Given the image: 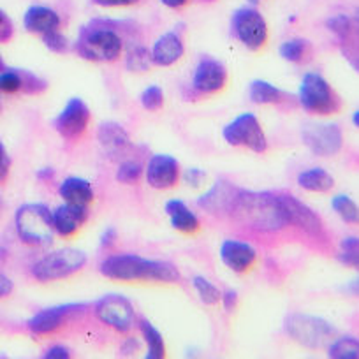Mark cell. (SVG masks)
I'll list each match as a JSON object with an SVG mask.
<instances>
[{
    "instance_id": "f546056e",
    "label": "cell",
    "mask_w": 359,
    "mask_h": 359,
    "mask_svg": "<svg viewBox=\"0 0 359 359\" xmlns=\"http://www.w3.org/2000/svg\"><path fill=\"white\" fill-rule=\"evenodd\" d=\"M327 355L331 359H358L359 341L354 337H337L327 345Z\"/></svg>"
},
{
    "instance_id": "3957f363",
    "label": "cell",
    "mask_w": 359,
    "mask_h": 359,
    "mask_svg": "<svg viewBox=\"0 0 359 359\" xmlns=\"http://www.w3.org/2000/svg\"><path fill=\"white\" fill-rule=\"evenodd\" d=\"M126 39L118 22L111 20H92L81 27L74 51L90 62H115L122 57Z\"/></svg>"
},
{
    "instance_id": "f35d334b",
    "label": "cell",
    "mask_w": 359,
    "mask_h": 359,
    "mask_svg": "<svg viewBox=\"0 0 359 359\" xmlns=\"http://www.w3.org/2000/svg\"><path fill=\"white\" fill-rule=\"evenodd\" d=\"M22 78H23V94L27 95H39L43 94L44 90L48 88V83L46 79L39 78L37 74L30 71H23L22 69Z\"/></svg>"
},
{
    "instance_id": "2e32d148",
    "label": "cell",
    "mask_w": 359,
    "mask_h": 359,
    "mask_svg": "<svg viewBox=\"0 0 359 359\" xmlns=\"http://www.w3.org/2000/svg\"><path fill=\"white\" fill-rule=\"evenodd\" d=\"M144 178H147V184L157 191L175 187L180 178V162L171 155H151L144 168Z\"/></svg>"
},
{
    "instance_id": "ac0fdd59",
    "label": "cell",
    "mask_w": 359,
    "mask_h": 359,
    "mask_svg": "<svg viewBox=\"0 0 359 359\" xmlns=\"http://www.w3.org/2000/svg\"><path fill=\"white\" fill-rule=\"evenodd\" d=\"M90 210L88 205H74V203H64L51 212L55 234L62 238H69L78 233L79 227L88 220Z\"/></svg>"
},
{
    "instance_id": "44dd1931",
    "label": "cell",
    "mask_w": 359,
    "mask_h": 359,
    "mask_svg": "<svg viewBox=\"0 0 359 359\" xmlns=\"http://www.w3.org/2000/svg\"><path fill=\"white\" fill-rule=\"evenodd\" d=\"M326 27L340 41L345 57L358 69V25H355L354 18L347 15H334L327 18Z\"/></svg>"
},
{
    "instance_id": "1f68e13d",
    "label": "cell",
    "mask_w": 359,
    "mask_h": 359,
    "mask_svg": "<svg viewBox=\"0 0 359 359\" xmlns=\"http://www.w3.org/2000/svg\"><path fill=\"white\" fill-rule=\"evenodd\" d=\"M192 285H194L199 299H201L205 305L213 306V305H217V303H220L222 292H220V289L217 287V285H213L212 282L206 280L205 277H199V275L198 277H194L192 278Z\"/></svg>"
},
{
    "instance_id": "db71d44e",
    "label": "cell",
    "mask_w": 359,
    "mask_h": 359,
    "mask_svg": "<svg viewBox=\"0 0 359 359\" xmlns=\"http://www.w3.org/2000/svg\"><path fill=\"white\" fill-rule=\"evenodd\" d=\"M205 2H213V0H205Z\"/></svg>"
},
{
    "instance_id": "cb8c5ba5",
    "label": "cell",
    "mask_w": 359,
    "mask_h": 359,
    "mask_svg": "<svg viewBox=\"0 0 359 359\" xmlns=\"http://www.w3.org/2000/svg\"><path fill=\"white\" fill-rule=\"evenodd\" d=\"M62 25L60 15L46 6H30L23 15V27L32 34H46L50 30H58Z\"/></svg>"
},
{
    "instance_id": "52a82bcc",
    "label": "cell",
    "mask_w": 359,
    "mask_h": 359,
    "mask_svg": "<svg viewBox=\"0 0 359 359\" xmlns=\"http://www.w3.org/2000/svg\"><path fill=\"white\" fill-rule=\"evenodd\" d=\"M86 254L78 248H60V250L50 252L36 261L30 268V275L37 282H55L67 278L78 273L79 269L85 268Z\"/></svg>"
},
{
    "instance_id": "f907efd6",
    "label": "cell",
    "mask_w": 359,
    "mask_h": 359,
    "mask_svg": "<svg viewBox=\"0 0 359 359\" xmlns=\"http://www.w3.org/2000/svg\"><path fill=\"white\" fill-rule=\"evenodd\" d=\"M53 176H55V171L51 168L39 169V172H37V178H39V180H46V182L53 180Z\"/></svg>"
},
{
    "instance_id": "5b68a950",
    "label": "cell",
    "mask_w": 359,
    "mask_h": 359,
    "mask_svg": "<svg viewBox=\"0 0 359 359\" xmlns=\"http://www.w3.org/2000/svg\"><path fill=\"white\" fill-rule=\"evenodd\" d=\"M298 104L310 115L327 116L340 111L341 99L319 72H306L299 85Z\"/></svg>"
},
{
    "instance_id": "9c48e42d",
    "label": "cell",
    "mask_w": 359,
    "mask_h": 359,
    "mask_svg": "<svg viewBox=\"0 0 359 359\" xmlns=\"http://www.w3.org/2000/svg\"><path fill=\"white\" fill-rule=\"evenodd\" d=\"M222 136L231 147H245L254 154H264L268 150V137L254 113L236 116L224 127Z\"/></svg>"
},
{
    "instance_id": "7c38bea8",
    "label": "cell",
    "mask_w": 359,
    "mask_h": 359,
    "mask_svg": "<svg viewBox=\"0 0 359 359\" xmlns=\"http://www.w3.org/2000/svg\"><path fill=\"white\" fill-rule=\"evenodd\" d=\"M303 143L313 155L333 157L344 147V134L337 123H309L302 130Z\"/></svg>"
},
{
    "instance_id": "c3c4849f",
    "label": "cell",
    "mask_w": 359,
    "mask_h": 359,
    "mask_svg": "<svg viewBox=\"0 0 359 359\" xmlns=\"http://www.w3.org/2000/svg\"><path fill=\"white\" fill-rule=\"evenodd\" d=\"M116 236H118V234H116V231L113 229V227H108V229H106L101 236V247L111 248L113 245L116 243Z\"/></svg>"
},
{
    "instance_id": "83f0119b",
    "label": "cell",
    "mask_w": 359,
    "mask_h": 359,
    "mask_svg": "<svg viewBox=\"0 0 359 359\" xmlns=\"http://www.w3.org/2000/svg\"><path fill=\"white\" fill-rule=\"evenodd\" d=\"M140 326L143 340L147 344V359H162L165 355V345L164 338H162L161 331L154 326L148 319H140L137 323Z\"/></svg>"
},
{
    "instance_id": "7402d4cb",
    "label": "cell",
    "mask_w": 359,
    "mask_h": 359,
    "mask_svg": "<svg viewBox=\"0 0 359 359\" xmlns=\"http://www.w3.org/2000/svg\"><path fill=\"white\" fill-rule=\"evenodd\" d=\"M185 46L184 41L180 37L176 30L172 32H165L158 37L154 43L150 51L151 64L158 65V67H169V65L176 64L180 58L184 57Z\"/></svg>"
},
{
    "instance_id": "30bf717a",
    "label": "cell",
    "mask_w": 359,
    "mask_h": 359,
    "mask_svg": "<svg viewBox=\"0 0 359 359\" xmlns=\"http://www.w3.org/2000/svg\"><path fill=\"white\" fill-rule=\"evenodd\" d=\"M94 313L102 324H108L118 333H129L136 324V310L130 299L122 294L102 296L94 303Z\"/></svg>"
},
{
    "instance_id": "d590c367",
    "label": "cell",
    "mask_w": 359,
    "mask_h": 359,
    "mask_svg": "<svg viewBox=\"0 0 359 359\" xmlns=\"http://www.w3.org/2000/svg\"><path fill=\"white\" fill-rule=\"evenodd\" d=\"M340 261L344 264L351 266V268H358L359 266V240L358 238L351 236L345 238V240L340 241Z\"/></svg>"
},
{
    "instance_id": "9f6ffc18",
    "label": "cell",
    "mask_w": 359,
    "mask_h": 359,
    "mask_svg": "<svg viewBox=\"0 0 359 359\" xmlns=\"http://www.w3.org/2000/svg\"><path fill=\"white\" fill-rule=\"evenodd\" d=\"M0 109H2V102H0Z\"/></svg>"
},
{
    "instance_id": "7a4b0ae2",
    "label": "cell",
    "mask_w": 359,
    "mask_h": 359,
    "mask_svg": "<svg viewBox=\"0 0 359 359\" xmlns=\"http://www.w3.org/2000/svg\"><path fill=\"white\" fill-rule=\"evenodd\" d=\"M99 271L106 278L118 282L151 280L162 282V284H176L182 278L178 268L172 262L147 259L137 254L108 255L99 264Z\"/></svg>"
},
{
    "instance_id": "bcb514c9",
    "label": "cell",
    "mask_w": 359,
    "mask_h": 359,
    "mask_svg": "<svg viewBox=\"0 0 359 359\" xmlns=\"http://www.w3.org/2000/svg\"><path fill=\"white\" fill-rule=\"evenodd\" d=\"M220 302L224 303V309H226L227 312H233L238 305V292L233 291V289L222 292V298H220Z\"/></svg>"
},
{
    "instance_id": "f1b7e54d",
    "label": "cell",
    "mask_w": 359,
    "mask_h": 359,
    "mask_svg": "<svg viewBox=\"0 0 359 359\" xmlns=\"http://www.w3.org/2000/svg\"><path fill=\"white\" fill-rule=\"evenodd\" d=\"M280 57L284 60L292 62V64H303L309 62L313 57V48L310 41L303 39V37H294L285 43L280 44Z\"/></svg>"
},
{
    "instance_id": "7bdbcfd3",
    "label": "cell",
    "mask_w": 359,
    "mask_h": 359,
    "mask_svg": "<svg viewBox=\"0 0 359 359\" xmlns=\"http://www.w3.org/2000/svg\"><path fill=\"white\" fill-rule=\"evenodd\" d=\"M205 176H206L205 171H201V169H198V168H191L185 171L184 180H185V184H189L191 187H199V185L203 184Z\"/></svg>"
},
{
    "instance_id": "f5cc1de1",
    "label": "cell",
    "mask_w": 359,
    "mask_h": 359,
    "mask_svg": "<svg viewBox=\"0 0 359 359\" xmlns=\"http://www.w3.org/2000/svg\"><path fill=\"white\" fill-rule=\"evenodd\" d=\"M2 69H6V64L4 60H2V57H0V71H2Z\"/></svg>"
},
{
    "instance_id": "7dc6e473",
    "label": "cell",
    "mask_w": 359,
    "mask_h": 359,
    "mask_svg": "<svg viewBox=\"0 0 359 359\" xmlns=\"http://www.w3.org/2000/svg\"><path fill=\"white\" fill-rule=\"evenodd\" d=\"M13 289H15V284H13L11 278L8 275L0 273V299L8 298L13 292Z\"/></svg>"
},
{
    "instance_id": "4316f807",
    "label": "cell",
    "mask_w": 359,
    "mask_h": 359,
    "mask_svg": "<svg viewBox=\"0 0 359 359\" xmlns=\"http://www.w3.org/2000/svg\"><path fill=\"white\" fill-rule=\"evenodd\" d=\"M298 185L309 192H330L334 187V178L323 168L305 169L298 175Z\"/></svg>"
},
{
    "instance_id": "ab89813d",
    "label": "cell",
    "mask_w": 359,
    "mask_h": 359,
    "mask_svg": "<svg viewBox=\"0 0 359 359\" xmlns=\"http://www.w3.org/2000/svg\"><path fill=\"white\" fill-rule=\"evenodd\" d=\"M13 34H15V25L9 20V16L0 9V43H8Z\"/></svg>"
},
{
    "instance_id": "484cf974",
    "label": "cell",
    "mask_w": 359,
    "mask_h": 359,
    "mask_svg": "<svg viewBox=\"0 0 359 359\" xmlns=\"http://www.w3.org/2000/svg\"><path fill=\"white\" fill-rule=\"evenodd\" d=\"M58 194L65 203H74V205H88L94 201V189L88 180L79 178V176H69L58 187Z\"/></svg>"
},
{
    "instance_id": "836d02e7",
    "label": "cell",
    "mask_w": 359,
    "mask_h": 359,
    "mask_svg": "<svg viewBox=\"0 0 359 359\" xmlns=\"http://www.w3.org/2000/svg\"><path fill=\"white\" fill-rule=\"evenodd\" d=\"M23 90L22 69H2L0 71V94H18Z\"/></svg>"
},
{
    "instance_id": "4dcf8cb0",
    "label": "cell",
    "mask_w": 359,
    "mask_h": 359,
    "mask_svg": "<svg viewBox=\"0 0 359 359\" xmlns=\"http://www.w3.org/2000/svg\"><path fill=\"white\" fill-rule=\"evenodd\" d=\"M144 172V165L143 162L134 158L133 155L123 161H120L118 169H116V182L123 185H130V184H136L140 182L141 176Z\"/></svg>"
},
{
    "instance_id": "e575fe53",
    "label": "cell",
    "mask_w": 359,
    "mask_h": 359,
    "mask_svg": "<svg viewBox=\"0 0 359 359\" xmlns=\"http://www.w3.org/2000/svg\"><path fill=\"white\" fill-rule=\"evenodd\" d=\"M140 102L147 111H158L164 106V90L158 85H150L141 92Z\"/></svg>"
},
{
    "instance_id": "8fae6325",
    "label": "cell",
    "mask_w": 359,
    "mask_h": 359,
    "mask_svg": "<svg viewBox=\"0 0 359 359\" xmlns=\"http://www.w3.org/2000/svg\"><path fill=\"white\" fill-rule=\"evenodd\" d=\"M86 310H88V305H85V303H67V305L50 306V309H43L34 313L27 320V327H29L30 333L37 334V337L51 334L69 320L81 317Z\"/></svg>"
},
{
    "instance_id": "ba28073f",
    "label": "cell",
    "mask_w": 359,
    "mask_h": 359,
    "mask_svg": "<svg viewBox=\"0 0 359 359\" xmlns=\"http://www.w3.org/2000/svg\"><path fill=\"white\" fill-rule=\"evenodd\" d=\"M231 34L238 43L250 51L261 50L268 41V25L261 13L252 6H245L234 11L231 18Z\"/></svg>"
},
{
    "instance_id": "d4e9b609",
    "label": "cell",
    "mask_w": 359,
    "mask_h": 359,
    "mask_svg": "<svg viewBox=\"0 0 359 359\" xmlns=\"http://www.w3.org/2000/svg\"><path fill=\"white\" fill-rule=\"evenodd\" d=\"M165 213H168L172 229L180 231V233L191 234L199 229L198 215L180 199H171L165 203Z\"/></svg>"
},
{
    "instance_id": "b9f144b4",
    "label": "cell",
    "mask_w": 359,
    "mask_h": 359,
    "mask_svg": "<svg viewBox=\"0 0 359 359\" xmlns=\"http://www.w3.org/2000/svg\"><path fill=\"white\" fill-rule=\"evenodd\" d=\"M9 169H11V158H9L4 143L0 141V184L8 178Z\"/></svg>"
},
{
    "instance_id": "5bb4252c",
    "label": "cell",
    "mask_w": 359,
    "mask_h": 359,
    "mask_svg": "<svg viewBox=\"0 0 359 359\" xmlns=\"http://www.w3.org/2000/svg\"><path fill=\"white\" fill-rule=\"evenodd\" d=\"M227 81V69L220 60L212 57H203L196 64L192 72L191 94L194 97L199 95L215 94L224 88Z\"/></svg>"
},
{
    "instance_id": "11a10c76",
    "label": "cell",
    "mask_w": 359,
    "mask_h": 359,
    "mask_svg": "<svg viewBox=\"0 0 359 359\" xmlns=\"http://www.w3.org/2000/svg\"><path fill=\"white\" fill-rule=\"evenodd\" d=\"M250 2H257V0H250Z\"/></svg>"
},
{
    "instance_id": "816d5d0a",
    "label": "cell",
    "mask_w": 359,
    "mask_h": 359,
    "mask_svg": "<svg viewBox=\"0 0 359 359\" xmlns=\"http://www.w3.org/2000/svg\"><path fill=\"white\" fill-rule=\"evenodd\" d=\"M352 122H354L355 127H358V123H359V111H355L354 115H352Z\"/></svg>"
},
{
    "instance_id": "d6a6232c",
    "label": "cell",
    "mask_w": 359,
    "mask_h": 359,
    "mask_svg": "<svg viewBox=\"0 0 359 359\" xmlns=\"http://www.w3.org/2000/svg\"><path fill=\"white\" fill-rule=\"evenodd\" d=\"M331 206H333V210L337 212V215L340 217L344 222L347 224H358L359 220V212H358V206H355V203L352 201L348 196H334L333 201H331Z\"/></svg>"
},
{
    "instance_id": "603a6c76",
    "label": "cell",
    "mask_w": 359,
    "mask_h": 359,
    "mask_svg": "<svg viewBox=\"0 0 359 359\" xmlns=\"http://www.w3.org/2000/svg\"><path fill=\"white\" fill-rule=\"evenodd\" d=\"M248 97L254 104H271L278 108H287L294 102V97L278 86L264 81V79H254L248 86Z\"/></svg>"
},
{
    "instance_id": "f6af8a7d",
    "label": "cell",
    "mask_w": 359,
    "mask_h": 359,
    "mask_svg": "<svg viewBox=\"0 0 359 359\" xmlns=\"http://www.w3.org/2000/svg\"><path fill=\"white\" fill-rule=\"evenodd\" d=\"M95 6L101 8H123V6H134L140 0H92Z\"/></svg>"
},
{
    "instance_id": "8992f818",
    "label": "cell",
    "mask_w": 359,
    "mask_h": 359,
    "mask_svg": "<svg viewBox=\"0 0 359 359\" xmlns=\"http://www.w3.org/2000/svg\"><path fill=\"white\" fill-rule=\"evenodd\" d=\"M284 327L292 340L309 348L327 347L338 337V330L333 324L306 313H289Z\"/></svg>"
},
{
    "instance_id": "60d3db41",
    "label": "cell",
    "mask_w": 359,
    "mask_h": 359,
    "mask_svg": "<svg viewBox=\"0 0 359 359\" xmlns=\"http://www.w3.org/2000/svg\"><path fill=\"white\" fill-rule=\"evenodd\" d=\"M71 348L65 347V345H51V347H48L46 351L43 352V355L41 358L43 359H69L71 358Z\"/></svg>"
},
{
    "instance_id": "8d00e7d4",
    "label": "cell",
    "mask_w": 359,
    "mask_h": 359,
    "mask_svg": "<svg viewBox=\"0 0 359 359\" xmlns=\"http://www.w3.org/2000/svg\"><path fill=\"white\" fill-rule=\"evenodd\" d=\"M150 65H151V58L147 48L134 46L133 50H129V53H127V67H129L130 71L134 72L147 71Z\"/></svg>"
},
{
    "instance_id": "ffe728a7",
    "label": "cell",
    "mask_w": 359,
    "mask_h": 359,
    "mask_svg": "<svg viewBox=\"0 0 359 359\" xmlns=\"http://www.w3.org/2000/svg\"><path fill=\"white\" fill-rule=\"evenodd\" d=\"M220 261L234 273H243L257 261V250L248 241L224 240L220 245Z\"/></svg>"
},
{
    "instance_id": "e0dca14e",
    "label": "cell",
    "mask_w": 359,
    "mask_h": 359,
    "mask_svg": "<svg viewBox=\"0 0 359 359\" xmlns=\"http://www.w3.org/2000/svg\"><path fill=\"white\" fill-rule=\"evenodd\" d=\"M97 141L101 144L102 151L106 154V157L111 158V161H123V158L130 157L133 143H130L127 130L120 123H101L97 129Z\"/></svg>"
},
{
    "instance_id": "6da1fadb",
    "label": "cell",
    "mask_w": 359,
    "mask_h": 359,
    "mask_svg": "<svg viewBox=\"0 0 359 359\" xmlns=\"http://www.w3.org/2000/svg\"><path fill=\"white\" fill-rule=\"evenodd\" d=\"M229 217L240 226L257 233H278L289 226L287 215L278 194L240 189L234 198Z\"/></svg>"
},
{
    "instance_id": "d6986e66",
    "label": "cell",
    "mask_w": 359,
    "mask_h": 359,
    "mask_svg": "<svg viewBox=\"0 0 359 359\" xmlns=\"http://www.w3.org/2000/svg\"><path fill=\"white\" fill-rule=\"evenodd\" d=\"M240 187L233 185L227 180H219L208 192L198 199V206L212 215H229Z\"/></svg>"
},
{
    "instance_id": "277c9868",
    "label": "cell",
    "mask_w": 359,
    "mask_h": 359,
    "mask_svg": "<svg viewBox=\"0 0 359 359\" xmlns=\"http://www.w3.org/2000/svg\"><path fill=\"white\" fill-rule=\"evenodd\" d=\"M16 234L25 245L50 247L53 243L55 229L51 212L43 203H27L16 210Z\"/></svg>"
},
{
    "instance_id": "681fc988",
    "label": "cell",
    "mask_w": 359,
    "mask_h": 359,
    "mask_svg": "<svg viewBox=\"0 0 359 359\" xmlns=\"http://www.w3.org/2000/svg\"><path fill=\"white\" fill-rule=\"evenodd\" d=\"M161 2L169 9H180V8H184L189 0H161Z\"/></svg>"
},
{
    "instance_id": "ee69618b",
    "label": "cell",
    "mask_w": 359,
    "mask_h": 359,
    "mask_svg": "<svg viewBox=\"0 0 359 359\" xmlns=\"http://www.w3.org/2000/svg\"><path fill=\"white\" fill-rule=\"evenodd\" d=\"M140 347H141L140 340H137V338H134V337H129V338H126V340H123L122 347H120V354H122V355H133V354H136L137 351H140Z\"/></svg>"
},
{
    "instance_id": "74e56055",
    "label": "cell",
    "mask_w": 359,
    "mask_h": 359,
    "mask_svg": "<svg viewBox=\"0 0 359 359\" xmlns=\"http://www.w3.org/2000/svg\"><path fill=\"white\" fill-rule=\"evenodd\" d=\"M43 43L53 53H67L71 48V43L60 30H50V32L43 34Z\"/></svg>"
},
{
    "instance_id": "4fadbf2b",
    "label": "cell",
    "mask_w": 359,
    "mask_h": 359,
    "mask_svg": "<svg viewBox=\"0 0 359 359\" xmlns=\"http://www.w3.org/2000/svg\"><path fill=\"white\" fill-rule=\"evenodd\" d=\"M278 198H280L282 206H284L289 226L299 227L303 233H306L310 238H313V240H330L326 229H324L323 220H320V217L317 215L312 208H309L305 203H302L299 199H296L294 196L291 194H278Z\"/></svg>"
},
{
    "instance_id": "9a60e30c",
    "label": "cell",
    "mask_w": 359,
    "mask_h": 359,
    "mask_svg": "<svg viewBox=\"0 0 359 359\" xmlns=\"http://www.w3.org/2000/svg\"><path fill=\"white\" fill-rule=\"evenodd\" d=\"M90 123V108L79 97L69 99L65 108L55 116L53 129L65 141H76L83 136Z\"/></svg>"
}]
</instances>
